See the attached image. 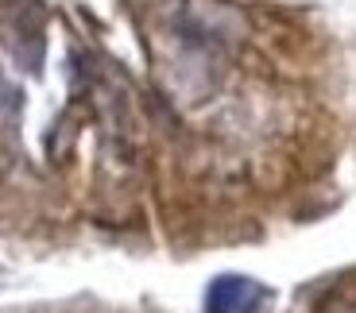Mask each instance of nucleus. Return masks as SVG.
Returning <instances> with one entry per match:
<instances>
[{
    "label": "nucleus",
    "instance_id": "f257e3e1",
    "mask_svg": "<svg viewBox=\"0 0 356 313\" xmlns=\"http://www.w3.org/2000/svg\"><path fill=\"white\" fill-rule=\"evenodd\" d=\"M259 302H264L259 282L241 278V275H225L205 294V313H256Z\"/></svg>",
    "mask_w": 356,
    "mask_h": 313
}]
</instances>
